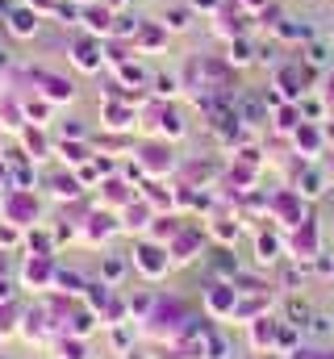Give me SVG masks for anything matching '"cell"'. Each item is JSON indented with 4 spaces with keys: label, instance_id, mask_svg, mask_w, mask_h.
Listing matches in <instances>:
<instances>
[{
    "label": "cell",
    "instance_id": "7",
    "mask_svg": "<svg viewBox=\"0 0 334 359\" xmlns=\"http://www.w3.org/2000/svg\"><path fill=\"white\" fill-rule=\"evenodd\" d=\"M8 29H13L17 38H34V34H38V13H34V4H29V8H13V13H8Z\"/></svg>",
    "mask_w": 334,
    "mask_h": 359
},
{
    "label": "cell",
    "instance_id": "41",
    "mask_svg": "<svg viewBox=\"0 0 334 359\" xmlns=\"http://www.w3.org/2000/svg\"><path fill=\"white\" fill-rule=\"evenodd\" d=\"M0 359H4V355H0Z\"/></svg>",
    "mask_w": 334,
    "mask_h": 359
},
{
    "label": "cell",
    "instance_id": "38",
    "mask_svg": "<svg viewBox=\"0 0 334 359\" xmlns=\"http://www.w3.org/2000/svg\"><path fill=\"white\" fill-rule=\"evenodd\" d=\"M196 8H218V0H192Z\"/></svg>",
    "mask_w": 334,
    "mask_h": 359
},
{
    "label": "cell",
    "instance_id": "30",
    "mask_svg": "<svg viewBox=\"0 0 334 359\" xmlns=\"http://www.w3.org/2000/svg\"><path fill=\"white\" fill-rule=\"evenodd\" d=\"M167 42V29H155V25H147V29H142V46H151V50H155V46H163Z\"/></svg>",
    "mask_w": 334,
    "mask_h": 359
},
{
    "label": "cell",
    "instance_id": "22",
    "mask_svg": "<svg viewBox=\"0 0 334 359\" xmlns=\"http://www.w3.org/2000/svg\"><path fill=\"white\" fill-rule=\"evenodd\" d=\"M250 339H255V347H267V343L276 339V322H272V318H259L255 330H250Z\"/></svg>",
    "mask_w": 334,
    "mask_h": 359
},
{
    "label": "cell",
    "instance_id": "27",
    "mask_svg": "<svg viewBox=\"0 0 334 359\" xmlns=\"http://www.w3.org/2000/svg\"><path fill=\"white\" fill-rule=\"evenodd\" d=\"M297 192H301V196H318V192H322V176H318V172H305V180H301Z\"/></svg>",
    "mask_w": 334,
    "mask_h": 359
},
{
    "label": "cell",
    "instance_id": "2",
    "mask_svg": "<svg viewBox=\"0 0 334 359\" xmlns=\"http://www.w3.org/2000/svg\"><path fill=\"white\" fill-rule=\"evenodd\" d=\"M130 264L142 271L147 280H159V276H167V268H171V251L147 238V243H138V247H134V259H130Z\"/></svg>",
    "mask_w": 334,
    "mask_h": 359
},
{
    "label": "cell",
    "instance_id": "18",
    "mask_svg": "<svg viewBox=\"0 0 334 359\" xmlns=\"http://www.w3.org/2000/svg\"><path fill=\"white\" fill-rule=\"evenodd\" d=\"M121 276H126V259H121V255H105V259H100V280H105V284H117Z\"/></svg>",
    "mask_w": 334,
    "mask_h": 359
},
{
    "label": "cell",
    "instance_id": "12",
    "mask_svg": "<svg viewBox=\"0 0 334 359\" xmlns=\"http://www.w3.org/2000/svg\"><path fill=\"white\" fill-rule=\"evenodd\" d=\"M38 80L46 84V96H51V100H72V96H76V84H72V80H59V76H46V72H38Z\"/></svg>",
    "mask_w": 334,
    "mask_h": 359
},
{
    "label": "cell",
    "instance_id": "26",
    "mask_svg": "<svg viewBox=\"0 0 334 359\" xmlns=\"http://www.w3.org/2000/svg\"><path fill=\"white\" fill-rule=\"evenodd\" d=\"M250 55H255V50H250V42H243V38H234V42H230V63H250Z\"/></svg>",
    "mask_w": 334,
    "mask_h": 359
},
{
    "label": "cell",
    "instance_id": "39",
    "mask_svg": "<svg viewBox=\"0 0 334 359\" xmlns=\"http://www.w3.org/2000/svg\"><path fill=\"white\" fill-rule=\"evenodd\" d=\"M247 4H250V8H259V4H263V0H247Z\"/></svg>",
    "mask_w": 334,
    "mask_h": 359
},
{
    "label": "cell",
    "instance_id": "8",
    "mask_svg": "<svg viewBox=\"0 0 334 359\" xmlns=\"http://www.w3.org/2000/svg\"><path fill=\"white\" fill-rule=\"evenodd\" d=\"M72 59H76V67H84V72H96V67H100V42L80 38V42L72 46Z\"/></svg>",
    "mask_w": 334,
    "mask_h": 359
},
{
    "label": "cell",
    "instance_id": "31",
    "mask_svg": "<svg viewBox=\"0 0 334 359\" xmlns=\"http://www.w3.org/2000/svg\"><path fill=\"white\" fill-rule=\"evenodd\" d=\"M175 88H180L175 76H155V92H159V96H175Z\"/></svg>",
    "mask_w": 334,
    "mask_h": 359
},
{
    "label": "cell",
    "instance_id": "6",
    "mask_svg": "<svg viewBox=\"0 0 334 359\" xmlns=\"http://www.w3.org/2000/svg\"><path fill=\"white\" fill-rule=\"evenodd\" d=\"M138 163H142L151 176H163V172L171 168V163H175V159H171V147H163V142H151V147H142Z\"/></svg>",
    "mask_w": 334,
    "mask_h": 359
},
{
    "label": "cell",
    "instance_id": "35",
    "mask_svg": "<svg viewBox=\"0 0 334 359\" xmlns=\"http://www.w3.org/2000/svg\"><path fill=\"white\" fill-rule=\"evenodd\" d=\"M105 117H113L109 126H126V117H130V113H126V109H105Z\"/></svg>",
    "mask_w": 334,
    "mask_h": 359
},
{
    "label": "cell",
    "instance_id": "19",
    "mask_svg": "<svg viewBox=\"0 0 334 359\" xmlns=\"http://www.w3.org/2000/svg\"><path fill=\"white\" fill-rule=\"evenodd\" d=\"M105 201H109V205H130V201H134V188H126L121 180H109V184H105Z\"/></svg>",
    "mask_w": 334,
    "mask_h": 359
},
{
    "label": "cell",
    "instance_id": "15",
    "mask_svg": "<svg viewBox=\"0 0 334 359\" xmlns=\"http://www.w3.org/2000/svg\"><path fill=\"white\" fill-rule=\"evenodd\" d=\"M55 151H59V159H63L67 168H80V163H88V147H84V142H59Z\"/></svg>",
    "mask_w": 334,
    "mask_h": 359
},
{
    "label": "cell",
    "instance_id": "29",
    "mask_svg": "<svg viewBox=\"0 0 334 359\" xmlns=\"http://www.w3.org/2000/svg\"><path fill=\"white\" fill-rule=\"evenodd\" d=\"M13 318H17V309L8 301H0V334H13V326H17Z\"/></svg>",
    "mask_w": 334,
    "mask_h": 359
},
{
    "label": "cell",
    "instance_id": "11",
    "mask_svg": "<svg viewBox=\"0 0 334 359\" xmlns=\"http://www.w3.org/2000/svg\"><path fill=\"white\" fill-rule=\"evenodd\" d=\"M46 184H51V192H55L59 201H76V196L84 192V184H80V176H76V172H67V176H51Z\"/></svg>",
    "mask_w": 334,
    "mask_h": 359
},
{
    "label": "cell",
    "instance_id": "37",
    "mask_svg": "<svg viewBox=\"0 0 334 359\" xmlns=\"http://www.w3.org/2000/svg\"><path fill=\"white\" fill-rule=\"evenodd\" d=\"M8 63H13V50H8V46L0 42V67H8Z\"/></svg>",
    "mask_w": 334,
    "mask_h": 359
},
{
    "label": "cell",
    "instance_id": "32",
    "mask_svg": "<svg viewBox=\"0 0 334 359\" xmlns=\"http://www.w3.org/2000/svg\"><path fill=\"white\" fill-rule=\"evenodd\" d=\"M17 230H21V226H13V222H0V243H4V247H17Z\"/></svg>",
    "mask_w": 334,
    "mask_h": 359
},
{
    "label": "cell",
    "instance_id": "5",
    "mask_svg": "<svg viewBox=\"0 0 334 359\" xmlns=\"http://www.w3.org/2000/svg\"><path fill=\"white\" fill-rule=\"evenodd\" d=\"M201 243H205V234H201L196 226H184V230L171 238V247H167V251H171V264H188V259L201 251Z\"/></svg>",
    "mask_w": 334,
    "mask_h": 359
},
{
    "label": "cell",
    "instance_id": "34",
    "mask_svg": "<svg viewBox=\"0 0 334 359\" xmlns=\"http://www.w3.org/2000/svg\"><path fill=\"white\" fill-rule=\"evenodd\" d=\"M25 113H29V117H46L51 104H46V100H34V104H25Z\"/></svg>",
    "mask_w": 334,
    "mask_h": 359
},
{
    "label": "cell",
    "instance_id": "1",
    "mask_svg": "<svg viewBox=\"0 0 334 359\" xmlns=\"http://www.w3.org/2000/svg\"><path fill=\"white\" fill-rule=\"evenodd\" d=\"M4 222L13 226H34L38 222V196L29 188H8L4 192Z\"/></svg>",
    "mask_w": 334,
    "mask_h": 359
},
{
    "label": "cell",
    "instance_id": "3",
    "mask_svg": "<svg viewBox=\"0 0 334 359\" xmlns=\"http://www.w3.org/2000/svg\"><path fill=\"white\" fill-rule=\"evenodd\" d=\"M55 255H29L25 259V268H21V284H29V288H55Z\"/></svg>",
    "mask_w": 334,
    "mask_h": 359
},
{
    "label": "cell",
    "instance_id": "23",
    "mask_svg": "<svg viewBox=\"0 0 334 359\" xmlns=\"http://www.w3.org/2000/svg\"><path fill=\"white\" fill-rule=\"evenodd\" d=\"M188 21H192L188 8H167L163 13V29H188Z\"/></svg>",
    "mask_w": 334,
    "mask_h": 359
},
{
    "label": "cell",
    "instance_id": "4",
    "mask_svg": "<svg viewBox=\"0 0 334 359\" xmlns=\"http://www.w3.org/2000/svg\"><path fill=\"white\" fill-rule=\"evenodd\" d=\"M205 309H209L213 318L234 313V309H239V288H234V284H226V280H218V284L205 292Z\"/></svg>",
    "mask_w": 334,
    "mask_h": 359
},
{
    "label": "cell",
    "instance_id": "36",
    "mask_svg": "<svg viewBox=\"0 0 334 359\" xmlns=\"http://www.w3.org/2000/svg\"><path fill=\"white\" fill-rule=\"evenodd\" d=\"M0 301H13V280L8 276H0Z\"/></svg>",
    "mask_w": 334,
    "mask_h": 359
},
{
    "label": "cell",
    "instance_id": "28",
    "mask_svg": "<svg viewBox=\"0 0 334 359\" xmlns=\"http://www.w3.org/2000/svg\"><path fill=\"white\" fill-rule=\"evenodd\" d=\"M305 55H309L305 63H330V46H326V42H314V46H305Z\"/></svg>",
    "mask_w": 334,
    "mask_h": 359
},
{
    "label": "cell",
    "instance_id": "16",
    "mask_svg": "<svg viewBox=\"0 0 334 359\" xmlns=\"http://www.w3.org/2000/svg\"><path fill=\"white\" fill-rule=\"evenodd\" d=\"M59 359H88V343L80 334H63L59 339Z\"/></svg>",
    "mask_w": 334,
    "mask_h": 359
},
{
    "label": "cell",
    "instance_id": "21",
    "mask_svg": "<svg viewBox=\"0 0 334 359\" xmlns=\"http://www.w3.org/2000/svg\"><path fill=\"white\" fill-rule=\"evenodd\" d=\"M84 17H88V29H100V34H109V29H113V25H109V21H113V13H109L105 4H100V8H84Z\"/></svg>",
    "mask_w": 334,
    "mask_h": 359
},
{
    "label": "cell",
    "instance_id": "10",
    "mask_svg": "<svg viewBox=\"0 0 334 359\" xmlns=\"http://www.w3.org/2000/svg\"><path fill=\"white\" fill-rule=\"evenodd\" d=\"M92 330H96V309H88V305L72 309V318H67V334H80V339H88Z\"/></svg>",
    "mask_w": 334,
    "mask_h": 359
},
{
    "label": "cell",
    "instance_id": "14",
    "mask_svg": "<svg viewBox=\"0 0 334 359\" xmlns=\"http://www.w3.org/2000/svg\"><path fill=\"white\" fill-rule=\"evenodd\" d=\"M55 288H59V292H72V297H80L84 288H88V280H84L80 271L59 268V271H55Z\"/></svg>",
    "mask_w": 334,
    "mask_h": 359
},
{
    "label": "cell",
    "instance_id": "25",
    "mask_svg": "<svg viewBox=\"0 0 334 359\" xmlns=\"http://www.w3.org/2000/svg\"><path fill=\"white\" fill-rule=\"evenodd\" d=\"M272 259H280V243L267 238V234H259V264H272Z\"/></svg>",
    "mask_w": 334,
    "mask_h": 359
},
{
    "label": "cell",
    "instance_id": "17",
    "mask_svg": "<svg viewBox=\"0 0 334 359\" xmlns=\"http://www.w3.org/2000/svg\"><path fill=\"white\" fill-rule=\"evenodd\" d=\"M159 130L171 134V138H180V134H184V117H180L171 104H159Z\"/></svg>",
    "mask_w": 334,
    "mask_h": 359
},
{
    "label": "cell",
    "instance_id": "33",
    "mask_svg": "<svg viewBox=\"0 0 334 359\" xmlns=\"http://www.w3.org/2000/svg\"><path fill=\"white\" fill-rule=\"evenodd\" d=\"M121 80H138V84H147V72H142V67H130V63H126V67H121Z\"/></svg>",
    "mask_w": 334,
    "mask_h": 359
},
{
    "label": "cell",
    "instance_id": "9",
    "mask_svg": "<svg viewBox=\"0 0 334 359\" xmlns=\"http://www.w3.org/2000/svg\"><path fill=\"white\" fill-rule=\"evenodd\" d=\"M113 230H117V226H113V213H92L88 226H84V238H88V243H105Z\"/></svg>",
    "mask_w": 334,
    "mask_h": 359
},
{
    "label": "cell",
    "instance_id": "13",
    "mask_svg": "<svg viewBox=\"0 0 334 359\" xmlns=\"http://www.w3.org/2000/svg\"><path fill=\"white\" fill-rule=\"evenodd\" d=\"M21 138H25L29 159H42V155H51V151H55V147H51V138H46L42 130H21Z\"/></svg>",
    "mask_w": 334,
    "mask_h": 359
},
{
    "label": "cell",
    "instance_id": "40",
    "mask_svg": "<svg viewBox=\"0 0 334 359\" xmlns=\"http://www.w3.org/2000/svg\"><path fill=\"white\" fill-rule=\"evenodd\" d=\"M113 4H121V0H113Z\"/></svg>",
    "mask_w": 334,
    "mask_h": 359
},
{
    "label": "cell",
    "instance_id": "20",
    "mask_svg": "<svg viewBox=\"0 0 334 359\" xmlns=\"http://www.w3.org/2000/svg\"><path fill=\"white\" fill-rule=\"evenodd\" d=\"M25 247L38 251V255H55V238H51L46 230H29V234H25Z\"/></svg>",
    "mask_w": 334,
    "mask_h": 359
},
{
    "label": "cell",
    "instance_id": "24",
    "mask_svg": "<svg viewBox=\"0 0 334 359\" xmlns=\"http://www.w3.org/2000/svg\"><path fill=\"white\" fill-rule=\"evenodd\" d=\"M147 217H151V205H138V209H134V201H130V209H126V226H130V230H134V226L142 230Z\"/></svg>",
    "mask_w": 334,
    "mask_h": 359
}]
</instances>
